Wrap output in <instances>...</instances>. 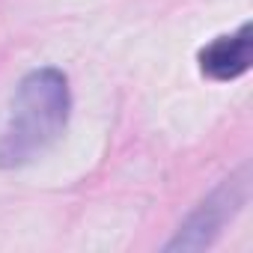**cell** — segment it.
I'll return each mask as SVG.
<instances>
[{"mask_svg": "<svg viewBox=\"0 0 253 253\" xmlns=\"http://www.w3.org/2000/svg\"><path fill=\"white\" fill-rule=\"evenodd\" d=\"M72 113L69 78L57 66L27 72L12 95L0 131V170H18L42 158L66 131Z\"/></svg>", "mask_w": 253, "mask_h": 253, "instance_id": "1", "label": "cell"}, {"mask_svg": "<svg viewBox=\"0 0 253 253\" xmlns=\"http://www.w3.org/2000/svg\"><path fill=\"white\" fill-rule=\"evenodd\" d=\"M247 200H250V170L244 164L197 203V209L182 220V226L164 244V250L182 253V250H203V247L214 244L220 229L229 220H235V214L247 206Z\"/></svg>", "mask_w": 253, "mask_h": 253, "instance_id": "2", "label": "cell"}, {"mask_svg": "<svg viewBox=\"0 0 253 253\" xmlns=\"http://www.w3.org/2000/svg\"><path fill=\"white\" fill-rule=\"evenodd\" d=\"M197 63H200L203 78H209L214 84H229V81L241 78L250 69V63H253L250 24H241L238 30L223 33V36H214L209 45L200 48Z\"/></svg>", "mask_w": 253, "mask_h": 253, "instance_id": "3", "label": "cell"}]
</instances>
